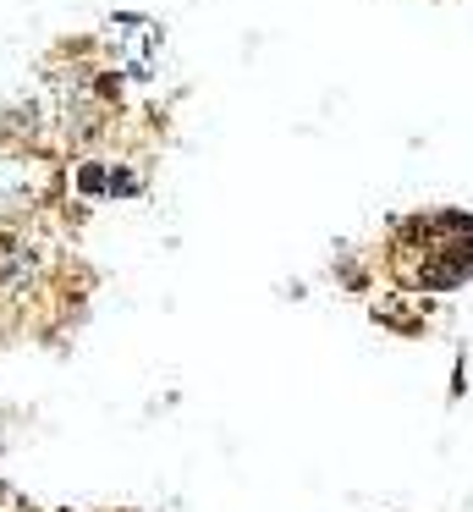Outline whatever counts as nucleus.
<instances>
[{"label":"nucleus","mask_w":473,"mask_h":512,"mask_svg":"<svg viewBox=\"0 0 473 512\" xmlns=\"http://www.w3.org/2000/svg\"><path fill=\"white\" fill-rule=\"evenodd\" d=\"M391 276L418 292H446L473 276V221L457 210L413 215L391 237Z\"/></svg>","instance_id":"nucleus-1"}]
</instances>
